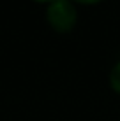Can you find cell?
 Here are the masks:
<instances>
[{"label":"cell","mask_w":120,"mask_h":121,"mask_svg":"<svg viewBox=\"0 0 120 121\" xmlns=\"http://www.w3.org/2000/svg\"><path fill=\"white\" fill-rule=\"evenodd\" d=\"M35 2H51V0H35Z\"/></svg>","instance_id":"cell-4"},{"label":"cell","mask_w":120,"mask_h":121,"mask_svg":"<svg viewBox=\"0 0 120 121\" xmlns=\"http://www.w3.org/2000/svg\"><path fill=\"white\" fill-rule=\"evenodd\" d=\"M46 21L53 30L60 33L71 32L78 21L76 2H72V0H51V2H48Z\"/></svg>","instance_id":"cell-1"},{"label":"cell","mask_w":120,"mask_h":121,"mask_svg":"<svg viewBox=\"0 0 120 121\" xmlns=\"http://www.w3.org/2000/svg\"><path fill=\"white\" fill-rule=\"evenodd\" d=\"M72 2H81V4H97L101 0H72Z\"/></svg>","instance_id":"cell-3"},{"label":"cell","mask_w":120,"mask_h":121,"mask_svg":"<svg viewBox=\"0 0 120 121\" xmlns=\"http://www.w3.org/2000/svg\"><path fill=\"white\" fill-rule=\"evenodd\" d=\"M110 86L117 91V93H120V60L111 67V70H110Z\"/></svg>","instance_id":"cell-2"}]
</instances>
